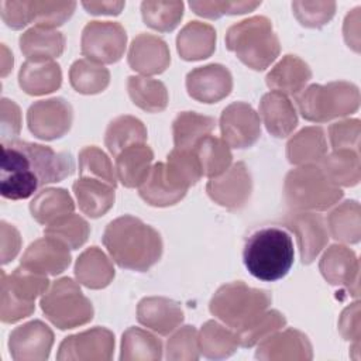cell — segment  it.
Returning a JSON list of instances; mask_svg holds the SVG:
<instances>
[{"instance_id":"f6af8a7d","label":"cell","mask_w":361,"mask_h":361,"mask_svg":"<svg viewBox=\"0 0 361 361\" xmlns=\"http://www.w3.org/2000/svg\"><path fill=\"white\" fill-rule=\"evenodd\" d=\"M44 233L45 235L61 240L71 250H76L86 243L90 228L85 219L71 213L48 224L44 228Z\"/></svg>"},{"instance_id":"f907efd6","label":"cell","mask_w":361,"mask_h":361,"mask_svg":"<svg viewBox=\"0 0 361 361\" xmlns=\"http://www.w3.org/2000/svg\"><path fill=\"white\" fill-rule=\"evenodd\" d=\"M168 360H197L199 341L197 331L193 326H185L176 331L166 344Z\"/></svg>"},{"instance_id":"60d3db41","label":"cell","mask_w":361,"mask_h":361,"mask_svg":"<svg viewBox=\"0 0 361 361\" xmlns=\"http://www.w3.org/2000/svg\"><path fill=\"white\" fill-rule=\"evenodd\" d=\"M69 79L76 92L83 94H94L107 87L110 73L103 65L89 59H78L69 69Z\"/></svg>"},{"instance_id":"f546056e","label":"cell","mask_w":361,"mask_h":361,"mask_svg":"<svg viewBox=\"0 0 361 361\" xmlns=\"http://www.w3.org/2000/svg\"><path fill=\"white\" fill-rule=\"evenodd\" d=\"M75 275L78 282L90 288H106L114 278V268L106 254L97 247L85 250L75 265Z\"/></svg>"},{"instance_id":"e0dca14e","label":"cell","mask_w":361,"mask_h":361,"mask_svg":"<svg viewBox=\"0 0 361 361\" xmlns=\"http://www.w3.org/2000/svg\"><path fill=\"white\" fill-rule=\"evenodd\" d=\"M186 89L190 97L202 103H216L230 94L233 78L220 63H210L190 71L186 76Z\"/></svg>"},{"instance_id":"e575fe53","label":"cell","mask_w":361,"mask_h":361,"mask_svg":"<svg viewBox=\"0 0 361 361\" xmlns=\"http://www.w3.org/2000/svg\"><path fill=\"white\" fill-rule=\"evenodd\" d=\"M200 164L202 175L216 178L224 173L231 164L230 147L217 137L206 135L192 149Z\"/></svg>"},{"instance_id":"44dd1931","label":"cell","mask_w":361,"mask_h":361,"mask_svg":"<svg viewBox=\"0 0 361 361\" xmlns=\"http://www.w3.org/2000/svg\"><path fill=\"white\" fill-rule=\"evenodd\" d=\"M259 360H312V344L295 329H288L264 338L255 354Z\"/></svg>"},{"instance_id":"8992f818","label":"cell","mask_w":361,"mask_h":361,"mask_svg":"<svg viewBox=\"0 0 361 361\" xmlns=\"http://www.w3.org/2000/svg\"><path fill=\"white\" fill-rule=\"evenodd\" d=\"M271 295L237 281L217 289L210 300V312L228 327L240 331L254 323L269 306Z\"/></svg>"},{"instance_id":"ffe728a7","label":"cell","mask_w":361,"mask_h":361,"mask_svg":"<svg viewBox=\"0 0 361 361\" xmlns=\"http://www.w3.org/2000/svg\"><path fill=\"white\" fill-rule=\"evenodd\" d=\"M320 272L324 279L336 286L353 288L354 296L358 295V261L355 254L344 245H331L323 254Z\"/></svg>"},{"instance_id":"277c9868","label":"cell","mask_w":361,"mask_h":361,"mask_svg":"<svg viewBox=\"0 0 361 361\" xmlns=\"http://www.w3.org/2000/svg\"><path fill=\"white\" fill-rule=\"evenodd\" d=\"M226 47L251 69L264 71L279 55L281 44L271 21L264 16L243 20L227 30Z\"/></svg>"},{"instance_id":"30bf717a","label":"cell","mask_w":361,"mask_h":361,"mask_svg":"<svg viewBox=\"0 0 361 361\" xmlns=\"http://www.w3.org/2000/svg\"><path fill=\"white\" fill-rule=\"evenodd\" d=\"M127 34L120 23L90 21L82 31V55L96 63L117 62L126 49Z\"/></svg>"},{"instance_id":"9a60e30c","label":"cell","mask_w":361,"mask_h":361,"mask_svg":"<svg viewBox=\"0 0 361 361\" xmlns=\"http://www.w3.org/2000/svg\"><path fill=\"white\" fill-rule=\"evenodd\" d=\"M52 343V330L41 320H32L11 331L8 348L14 361H44L49 357Z\"/></svg>"},{"instance_id":"6f0895ef","label":"cell","mask_w":361,"mask_h":361,"mask_svg":"<svg viewBox=\"0 0 361 361\" xmlns=\"http://www.w3.org/2000/svg\"><path fill=\"white\" fill-rule=\"evenodd\" d=\"M360 323H358V303H354L351 307H347L340 319V330L341 334L350 338H358L360 336Z\"/></svg>"},{"instance_id":"f1b7e54d","label":"cell","mask_w":361,"mask_h":361,"mask_svg":"<svg viewBox=\"0 0 361 361\" xmlns=\"http://www.w3.org/2000/svg\"><path fill=\"white\" fill-rule=\"evenodd\" d=\"M20 49L28 59H54L65 49L62 32L41 25H34L20 37Z\"/></svg>"},{"instance_id":"9c48e42d","label":"cell","mask_w":361,"mask_h":361,"mask_svg":"<svg viewBox=\"0 0 361 361\" xmlns=\"http://www.w3.org/2000/svg\"><path fill=\"white\" fill-rule=\"evenodd\" d=\"M47 319L61 330L73 329L93 319V306L71 278L56 279L41 298Z\"/></svg>"},{"instance_id":"2e32d148","label":"cell","mask_w":361,"mask_h":361,"mask_svg":"<svg viewBox=\"0 0 361 361\" xmlns=\"http://www.w3.org/2000/svg\"><path fill=\"white\" fill-rule=\"evenodd\" d=\"M71 264L69 247L58 238L44 237L28 245L20 265L39 275H58Z\"/></svg>"},{"instance_id":"74e56055","label":"cell","mask_w":361,"mask_h":361,"mask_svg":"<svg viewBox=\"0 0 361 361\" xmlns=\"http://www.w3.org/2000/svg\"><path fill=\"white\" fill-rule=\"evenodd\" d=\"M127 90L133 103L145 111L159 113L168 106V90L159 80L144 76H130Z\"/></svg>"},{"instance_id":"83f0119b","label":"cell","mask_w":361,"mask_h":361,"mask_svg":"<svg viewBox=\"0 0 361 361\" xmlns=\"http://www.w3.org/2000/svg\"><path fill=\"white\" fill-rule=\"evenodd\" d=\"M114 189L111 185L94 178H79L73 183L79 209L93 219L106 214L111 209L116 197Z\"/></svg>"},{"instance_id":"6da1fadb","label":"cell","mask_w":361,"mask_h":361,"mask_svg":"<svg viewBox=\"0 0 361 361\" xmlns=\"http://www.w3.org/2000/svg\"><path fill=\"white\" fill-rule=\"evenodd\" d=\"M73 172L69 152L21 140L1 142L0 192L6 199H28L38 188L61 182Z\"/></svg>"},{"instance_id":"d590c367","label":"cell","mask_w":361,"mask_h":361,"mask_svg":"<svg viewBox=\"0 0 361 361\" xmlns=\"http://www.w3.org/2000/svg\"><path fill=\"white\" fill-rule=\"evenodd\" d=\"M186 190L175 188L165 176L164 164L158 162L151 168L149 175L140 186V196L151 206L165 207L178 203Z\"/></svg>"},{"instance_id":"681fc988","label":"cell","mask_w":361,"mask_h":361,"mask_svg":"<svg viewBox=\"0 0 361 361\" xmlns=\"http://www.w3.org/2000/svg\"><path fill=\"white\" fill-rule=\"evenodd\" d=\"M292 10L298 21L309 28H320L327 24L336 11L334 1H293Z\"/></svg>"},{"instance_id":"1f68e13d","label":"cell","mask_w":361,"mask_h":361,"mask_svg":"<svg viewBox=\"0 0 361 361\" xmlns=\"http://www.w3.org/2000/svg\"><path fill=\"white\" fill-rule=\"evenodd\" d=\"M73 209L75 204L71 195L65 189L56 188L41 190L30 203L31 216L45 226L73 213Z\"/></svg>"},{"instance_id":"5bb4252c","label":"cell","mask_w":361,"mask_h":361,"mask_svg":"<svg viewBox=\"0 0 361 361\" xmlns=\"http://www.w3.org/2000/svg\"><path fill=\"white\" fill-rule=\"evenodd\" d=\"M251 188V175L244 162H237L220 176L210 178L206 185L207 195L216 203L230 210H237L247 203Z\"/></svg>"},{"instance_id":"9f6ffc18","label":"cell","mask_w":361,"mask_h":361,"mask_svg":"<svg viewBox=\"0 0 361 361\" xmlns=\"http://www.w3.org/2000/svg\"><path fill=\"white\" fill-rule=\"evenodd\" d=\"M20 244L18 231L6 221H1V264H7L17 255Z\"/></svg>"},{"instance_id":"f5cc1de1","label":"cell","mask_w":361,"mask_h":361,"mask_svg":"<svg viewBox=\"0 0 361 361\" xmlns=\"http://www.w3.org/2000/svg\"><path fill=\"white\" fill-rule=\"evenodd\" d=\"M330 141L334 149H351L358 152L360 145V121L344 120L330 126Z\"/></svg>"},{"instance_id":"11a10c76","label":"cell","mask_w":361,"mask_h":361,"mask_svg":"<svg viewBox=\"0 0 361 361\" xmlns=\"http://www.w3.org/2000/svg\"><path fill=\"white\" fill-rule=\"evenodd\" d=\"M1 138L3 142L14 140L21 128V114L18 106L8 99H1Z\"/></svg>"},{"instance_id":"4316f807","label":"cell","mask_w":361,"mask_h":361,"mask_svg":"<svg viewBox=\"0 0 361 361\" xmlns=\"http://www.w3.org/2000/svg\"><path fill=\"white\" fill-rule=\"evenodd\" d=\"M176 48L185 61L206 59L216 49V31L210 24L190 21L178 34Z\"/></svg>"},{"instance_id":"b9f144b4","label":"cell","mask_w":361,"mask_h":361,"mask_svg":"<svg viewBox=\"0 0 361 361\" xmlns=\"http://www.w3.org/2000/svg\"><path fill=\"white\" fill-rule=\"evenodd\" d=\"M162 343L147 330L130 327L123 334L120 360H161Z\"/></svg>"},{"instance_id":"5b68a950","label":"cell","mask_w":361,"mask_h":361,"mask_svg":"<svg viewBox=\"0 0 361 361\" xmlns=\"http://www.w3.org/2000/svg\"><path fill=\"white\" fill-rule=\"evenodd\" d=\"M283 192L288 206L295 212L327 210L343 197L341 189L314 165H302L288 172Z\"/></svg>"},{"instance_id":"ba28073f","label":"cell","mask_w":361,"mask_h":361,"mask_svg":"<svg viewBox=\"0 0 361 361\" xmlns=\"http://www.w3.org/2000/svg\"><path fill=\"white\" fill-rule=\"evenodd\" d=\"M49 281L45 275L18 267L7 275L1 271L0 281V319L3 323H16L35 310L34 300L45 293Z\"/></svg>"},{"instance_id":"bcb514c9","label":"cell","mask_w":361,"mask_h":361,"mask_svg":"<svg viewBox=\"0 0 361 361\" xmlns=\"http://www.w3.org/2000/svg\"><path fill=\"white\" fill-rule=\"evenodd\" d=\"M79 173L80 178H94L113 188L117 185V173L109 157L94 145L85 147L79 152Z\"/></svg>"},{"instance_id":"3957f363","label":"cell","mask_w":361,"mask_h":361,"mask_svg":"<svg viewBox=\"0 0 361 361\" xmlns=\"http://www.w3.org/2000/svg\"><path fill=\"white\" fill-rule=\"evenodd\" d=\"M293 241L281 227H264L254 231L245 241L243 261L257 279L274 282L282 279L293 264Z\"/></svg>"},{"instance_id":"603a6c76","label":"cell","mask_w":361,"mask_h":361,"mask_svg":"<svg viewBox=\"0 0 361 361\" xmlns=\"http://www.w3.org/2000/svg\"><path fill=\"white\" fill-rule=\"evenodd\" d=\"M259 116L274 137H288L298 126V114L286 94L279 92L265 93L259 102Z\"/></svg>"},{"instance_id":"7dc6e473","label":"cell","mask_w":361,"mask_h":361,"mask_svg":"<svg viewBox=\"0 0 361 361\" xmlns=\"http://www.w3.org/2000/svg\"><path fill=\"white\" fill-rule=\"evenodd\" d=\"M31 11V23L35 25L55 28L62 25L75 11V1H28Z\"/></svg>"},{"instance_id":"8d00e7d4","label":"cell","mask_w":361,"mask_h":361,"mask_svg":"<svg viewBox=\"0 0 361 361\" xmlns=\"http://www.w3.org/2000/svg\"><path fill=\"white\" fill-rule=\"evenodd\" d=\"M166 179L178 189L188 190L202 176L200 164L192 149H172L164 164Z\"/></svg>"},{"instance_id":"8fae6325","label":"cell","mask_w":361,"mask_h":361,"mask_svg":"<svg viewBox=\"0 0 361 361\" xmlns=\"http://www.w3.org/2000/svg\"><path fill=\"white\" fill-rule=\"evenodd\" d=\"M73 111L62 97H51L32 103L27 111L30 131L39 140L51 141L65 135L72 124Z\"/></svg>"},{"instance_id":"4fadbf2b","label":"cell","mask_w":361,"mask_h":361,"mask_svg":"<svg viewBox=\"0 0 361 361\" xmlns=\"http://www.w3.org/2000/svg\"><path fill=\"white\" fill-rule=\"evenodd\" d=\"M114 336L104 327H94L66 337L56 354L58 360L107 361L113 357Z\"/></svg>"},{"instance_id":"7bdbcfd3","label":"cell","mask_w":361,"mask_h":361,"mask_svg":"<svg viewBox=\"0 0 361 361\" xmlns=\"http://www.w3.org/2000/svg\"><path fill=\"white\" fill-rule=\"evenodd\" d=\"M329 228L333 238L343 243H358L361 234L360 204L347 200L329 214Z\"/></svg>"},{"instance_id":"484cf974","label":"cell","mask_w":361,"mask_h":361,"mask_svg":"<svg viewBox=\"0 0 361 361\" xmlns=\"http://www.w3.org/2000/svg\"><path fill=\"white\" fill-rule=\"evenodd\" d=\"M152 149L145 144H134L124 148L116 157L117 179L126 188H140L151 172Z\"/></svg>"},{"instance_id":"836d02e7","label":"cell","mask_w":361,"mask_h":361,"mask_svg":"<svg viewBox=\"0 0 361 361\" xmlns=\"http://www.w3.org/2000/svg\"><path fill=\"white\" fill-rule=\"evenodd\" d=\"M147 141V128L138 118L133 116H120L110 121L104 144L113 157H117L124 148L142 144Z\"/></svg>"},{"instance_id":"ab89813d","label":"cell","mask_w":361,"mask_h":361,"mask_svg":"<svg viewBox=\"0 0 361 361\" xmlns=\"http://www.w3.org/2000/svg\"><path fill=\"white\" fill-rule=\"evenodd\" d=\"M322 171L334 183L341 186H354L360 180L358 152L351 149H334L333 154L322 161Z\"/></svg>"},{"instance_id":"680465c9","label":"cell","mask_w":361,"mask_h":361,"mask_svg":"<svg viewBox=\"0 0 361 361\" xmlns=\"http://www.w3.org/2000/svg\"><path fill=\"white\" fill-rule=\"evenodd\" d=\"M124 1H83L82 6L89 14L117 16L124 8Z\"/></svg>"},{"instance_id":"91938a15","label":"cell","mask_w":361,"mask_h":361,"mask_svg":"<svg viewBox=\"0 0 361 361\" xmlns=\"http://www.w3.org/2000/svg\"><path fill=\"white\" fill-rule=\"evenodd\" d=\"M1 49H3V65H1V75L3 76H6L7 73H8V71L13 68V55H10V54H7L8 51H7V48L3 45L1 47Z\"/></svg>"},{"instance_id":"d6986e66","label":"cell","mask_w":361,"mask_h":361,"mask_svg":"<svg viewBox=\"0 0 361 361\" xmlns=\"http://www.w3.org/2000/svg\"><path fill=\"white\" fill-rule=\"evenodd\" d=\"M171 62V54L166 42L152 34L137 35L128 49V65L133 71L142 75L162 73Z\"/></svg>"},{"instance_id":"db71d44e","label":"cell","mask_w":361,"mask_h":361,"mask_svg":"<svg viewBox=\"0 0 361 361\" xmlns=\"http://www.w3.org/2000/svg\"><path fill=\"white\" fill-rule=\"evenodd\" d=\"M0 16L6 25L13 30H21L31 23V11L28 1L1 0Z\"/></svg>"},{"instance_id":"52a82bcc","label":"cell","mask_w":361,"mask_h":361,"mask_svg":"<svg viewBox=\"0 0 361 361\" xmlns=\"http://www.w3.org/2000/svg\"><path fill=\"white\" fill-rule=\"evenodd\" d=\"M296 103L303 118L324 123L354 113L360 106V92L355 85L348 82L310 85L296 96Z\"/></svg>"},{"instance_id":"cb8c5ba5","label":"cell","mask_w":361,"mask_h":361,"mask_svg":"<svg viewBox=\"0 0 361 361\" xmlns=\"http://www.w3.org/2000/svg\"><path fill=\"white\" fill-rule=\"evenodd\" d=\"M62 83V72L52 59H27L18 72L20 87L32 96L56 90Z\"/></svg>"},{"instance_id":"7c38bea8","label":"cell","mask_w":361,"mask_h":361,"mask_svg":"<svg viewBox=\"0 0 361 361\" xmlns=\"http://www.w3.org/2000/svg\"><path fill=\"white\" fill-rule=\"evenodd\" d=\"M223 141L231 148H248L261 135V121L258 113L244 102L227 106L220 117Z\"/></svg>"},{"instance_id":"d4e9b609","label":"cell","mask_w":361,"mask_h":361,"mask_svg":"<svg viewBox=\"0 0 361 361\" xmlns=\"http://www.w3.org/2000/svg\"><path fill=\"white\" fill-rule=\"evenodd\" d=\"M309 65L296 55H285L267 75L268 87L283 94L298 96L310 80Z\"/></svg>"},{"instance_id":"ac0fdd59","label":"cell","mask_w":361,"mask_h":361,"mask_svg":"<svg viewBox=\"0 0 361 361\" xmlns=\"http://www.w3.org/2000/svg\"><path fill=\"white\" fill-rule=\"evenodd\" d=\"M286 226L298 238L302 264L313 262L329 240L323 217L316 213L296 212L286 219Z\"/></svg>"},{"instance_id":"ee69618b","label":"cell","mask_w":361,"mask_h":361,"mask_svg":"<svg viewBox=\"0 0 361 361\" xmlns=\"http://www.w3.org/2000/svg\"><path fill=\"white\" fill-rule=\"evenodd\" d=\"M141 14L144 23L152 30L172 31L183 17L182 1H142Z\"/></svg>"},{"instance_id":"d6a6232c","label":"cell","mask_w":361,"mask_h":361,"mask_svg":"<svg viewBox=\"0 0 361 361\" xmlns=\"http://www.w3.org/2000/svg\"><path fill=\"white\" fill-rule=\"evenodd\" d=\"M213 117L197 114L195 111H183L172 123L173 142L178 149H193L203 137L209 135L214 128Z\"/></svg>"},{"instance_id":"4dcf8cb0","label":"cell","mask_w":361,"mask_h":361,"mask_svg":"<svg viewBox=\"0 0 361 361\" xmlns=\"http://www.w3.org/2000/svg\"><path fill=\"white\" fill-rule=\"evenodd\" d=\"M327 152L324 131L320 127H306L286 144V157L290 164L307 165L320 162Z\"/></svg>"},{"instance_id":"c3c4849f","label":"cell","mask_w":361,"mask_h":361,"mask_svg":"<svg viewBox=\"0 0 361 361\" xmlns=\"http://www.w3.org/2000/svg\"><path fill=\"white\" fill-rule=\"evenodd\" d=\"M285 324L286 320L283 314H281L278 310L264 312L254 323L235 333L238 338V345L245 348L252 347L276 330H279L281 327H283Z\"/></svg>"},{"instance_id":"7a4b0ae2","label":"cell","mask_w":361,"mask_h":361,"mask_svg":"<svg viewBox=\"0 0 361 361\" xmlns=\"http://www.w3.org/2000/svg\"><path fill=\"white\" fill-rule=\"evenodd\" d=\"M103 244L118 267L138 272L148 271L162 255L159 233L128 214L107 224Z\"/></svg>"},{"instance_id":"f35d334b","label":"cell","mask_w":361,"mask_h":361,"mask_svg":"<svg viewBox=\"0 0 361 361\" xmlns=\"http://www.w3.org/2000/svg\"><path fill=\"white\" fill-rule=\"evenodd\" d=\"M197 341L203 355L213 360L230 357L238 347L237 334L214 320L204 323Z\"/></svg>"},{"instance_id":"816d5d0a","label":"cell","mask_w":361,"mask_h":361,"mask_svg":"<svg viewBox=\"0 0 361 361\" xmlns=\"http://www.w3.org/2000/svg\"><path fill=\"white\" fill-rule=\"evenodd\" d=\"M261 1H190V8L204 18H219L223 14H244L255 10Z\"/></svg>"},{"instance_id":"7402d4cb","label":"cell","mask_w":361,"mask_h":361,"mask_svg":"<svg viewBox=\"0 0 361 361\" xmlns=\"http://www.w3.org/2000/svg\"><path fill=\"white\" fill-rule=\"evenodd\" d=\"M138 322L154 331L166 336L183 320L180 305L161 296L144 298L137 306Z\"/></svg>"}]
</instances>
